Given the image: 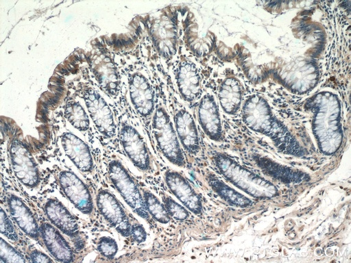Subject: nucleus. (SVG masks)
Masks as SVG:
<instances>
[{"label":"nucleus","instance_id":"31","mask_svg":"<svg viewBox=\"0 0 351 263\" xmlns=\"http://www.w3.org/2000/svg\"><path fill=\"white\" fill-rule=\"evenodd\" d=\"M31 262H49L53 260L45 253L38 251L34 250L29 254Z\"/></svg>","mask_w":351,"mask_h":263},{"label":"nucleus","instance_id":"26","mask_svg":"<svg viewBox=\"0 0 351 263\" xmlns=\"http://www.w3.org/2000/svg\"><path fill=\"white\" fill-rule=\"evenodd\" d=\"M163 204L171 218L176 221H183L189 217L188 209L177 203L169 196L163 197Z\"/></svg>","mask_w":351,"mask_h":263},{"label":"nucleus","instance_id":"11","mask_svg":"<svg viewBox=\"0 0 351 263\" xmlns=\"http://www.w3.org/2000/svg\"><path fill=\"white\" fill-rule=\"evenodd\" d=\"M152 35L160 54L171 59L176 53L178 29L176 22L169 14H162L153 23Z\"/></svg>","mask_w":351,"mask_h":263},{"label":"nucleus","instance_id":"1","mask_svg":"<svg viewBox=\"0 0 351 263\" xmlns=\"http://www.w3.org/2000/svg\"><path fill=\"white\" fill-rule=\"evenodd\" d=\"M242 119L251 130L268 136L284 153L295 156L305 154L291 132L274 115L262 97L255 95L246 99L242 107Z\"/></svg>","mask_w":351,"mask_h":263},{"label":"nucleus","instance_id":"10","mask_svg":"<svg viewBox=\"0 0 351 263\" xmlns=\"http://www.w3.org/2000/svg\"><path fill=\"white\" fill-rule=\"evenodd\" d=\"M164 178L171 192L188 210L195 214H202V198L183 175L176 171L167 170L164 174Z\"/></svg>","mask_w":351,"mask_h":263},{"label":"nucleus","instance_id":"8","mask_svg":"<svg viewBox=\"0 0 351 263\" xmlns=\"http://www.w3.org/2000/svg\"><path fill=\"white\" fill-rule=\"evenodd\" d=\"M97 209L106 221L124 237L130 236L131 224L122 205L110 192L101 190L96 197Z\"/></svg>","mask_w":351,"mask_h":263},{"label":"nucleus","instance_id":"7","mask_svg":"<svg viewBox=\"0 0 351 263\" xmlns=\"http://www.w3.org/2000/svg\"><path fill=\"white\" fill-rule=\"evenodd\" d=\"M10 155L14 175L25 186L33 188L40 183V173L32 155L20 142L14 141L10 148Z\"/></svg>","mask_w":351,"mask_h":263},{"label":"nucleus","instance_id":"24","mask_svg":"<svg viewBox=\"0 0 351 263\" xmlns=\"http://www.w3.org/2000/svg\"><path fill=\"white\" fill-rule=\"evenodd\" d=\"M143 197L146 210L153 219L162 224H167L170 221L171 217L164 204L156 195L149 190H144Z\"/></svg>","mask_w":351,"mask_h":263},{"label":"nucleus","instance_id":"20","mask_svg":"<svg viewBox=\"0 0 351 263\" xmlns=\"http://www.w3.org/2000/svg\"><path fill=\"white\" fill-rule=\"evenodd\" d=\"M59 231L48 223L40 226V236L50 254L58 262H73V250Z\"/></svg>","mask_w":351,"mask_h":263},{"label":"nucleus","instance_id":"5","mask_svg":"<svg viewBox=\"0 0 351 263\" xmlns=\"http://www.w3.org/2000/svg\"><path fill=\"white\" fill-rule=\"evenodd\" d=\"M109 177L119 193L132 211L145 220L149 221L143 197L124 166L117 160H113L108 164Z\"/></svg>","mask_w":351,"mask_h":263},{"label":"nucleus","instance_id":"3","mask_svg":"<svg viewBox=\"0 0 351 263\" xmlns=\"http://www.w3.org/2000/svg\"><path fill=\"white\" fill-rule=\"evenodd\" d=\"M152 132L158 147L173 164L184 167L185 158L173 123L164 108H156L152 118Z\"/></svg>","mask_w":351,"mask_h":263},{"label":"nucleus","instance_id":"28","mask_svg":"<svg viewBox=\"0 0 351 263\" xmlns=\"http://www.w3.org/2000/svg\"><path fill=\"white\" fill-rule=\"evenodd\" d=\"M97 249L102 256L112 259L118 251V245L114 238L102 236L98 240Z\"/></svg>","mask_w":351,"mask_h":263},{"label":"nucleus","instance_id":"22","mask_svg":"<svg viewBox=\"0 0 351 263\" xmlns=\"http://www.w3.org/2000/svg\"><path fill=\"white\" fill-rule=\"evenodd\" d=\"M257 164L264 173L278 181L300 184L303 181H308L310 179L307 173L282 166L269 159L258 158Z\"/></svg>","mask_w":351,"mask_h":263},{"label":"nucleus","instance_id":"18","mask_svg":"<svg viewBox=\"0 0 351 263\" xmlns=\"http://www.w3.org/2000/svg\"><path fill=\"white\" fill-rule=\"evenodd\" d=\"M44 211L50 223L69 237H75L80 231L75 217L58 199H49L44 205Z\"/></svg>","mask_w":351,"mask_h":263},{"label":"nucleus","instance_id":"6","mask_svg":"<svg viewBox=\"0 0 351 263\" xmlns=\"http://www.w3.org/2000/svg\"><path fill=\"white\" fill-rule=\"evenodd\" d=\"M121 144L133 164L142 171L151 168L147 144L139 132L131 125L123 123L119 131Z\"/></svg>","mask_w":351,"mask_h":263},{"label":"nucleus","instance_id":"16","mask_svg":"<svg viewBox=\"0 0 351 263\" xmlns=\"http://www.w3.org/2000/svg\"><path fill=\"white\" fill-rule=\"evenodd\" d=\"M130 94L132 105L143 118L150 116L154 111V94L149 80L141 73L132 75Z\"/></svg>","mask_w":351,"mask_h":263},{"label":"nucleus","instance_id":"25","mask_svg":"<svg viewBox=\"0 0 351 263\" xmlns=\"http://www.w3.org/2000/svg\"><path fill=\"white\" fill-rule=\"evenodd\" d=\"M64 115L67 121L81 132L88 130L90 121L83 108L77 103H69L64 109Z\"/></svg>","mask_w":351,"mask_h":263},{"label":"nucleus","instance_id":"30","mask_svg":"<svg viewBox=\"0 0 351 263\" xmlns=\"http://www.w3.org/2000/svg\"><path fill=\"white\" fill-rule=\"evenodd\" d=\"M130 236L134 242L142 243L146 240L147 234L142 225L136 223L131 225Z\"/></svg>","mask_w":351,"mask_h":263},{"label":"nucleus","instance_id":"23","mask_svg":"<svg viewBox=\"0 0 351 263\" xmlns=\"http://www.w3.org/2000/svg\"><path fill=\"white\" fill-rule=\"evenodd\" d=\"M206 180L211 189L228 204L242 208L252 205L250 199L235 190L215 175L208 173Z\"/></svg>","mask_w":351,"mask_h":263},{"label":"nucleus","instance_id":"13","mask_svg":"<svg viewBox=\"0 0 351 263\" xmlns=\"http://www.w3.org/2000/svg\"><path fill=\"white\" fill-rule=\"evenodd\" d=\"M85 101L97 130L108 138H113L116 135L117 126L113 113L104 99L97 92L90 91Z\"/></svg>","mask_w":351,"mask_h":263},{"label":"nucleus","instance_id":"27","mask_svg":"<svg viewBox=\"0 0 351 263\" xmlns=\"http://www.w3.org/2000/svg\"><path fill=\"white\" fill-rule=\"evenodd\" d=\"M23 255L4 240L0 241V262H25Z\"/></svg>","mask_w":351,"mask_h":263},{"label":"nucleus","instance_id":"9","mask_svg":"<svg viewBox=\"0 0 351 263\" xmlns=\"http://www.w3.org/2000/svg\"><path fill=\"white\" fill-rule=\"evenodd\" d=\"M60 186L67 199L80 212L90 214L93 202L86 185L72 171L63 170L58 174Z\"/></svg>","mask_w":351,"mask_h":263},{"label":"nucleus","instance_id":"15","mask_svg":"<svg viewBox=\"0 0 351 263\" xmlns=\"http://www.w3.org/2000/svg\"><path fill=\"white\" fill-rule=\"evenodd\" d=\"M174 127L183 149L190 154L195 155L200 149L195 122L191 113L184 108L179 107L173 115Z\"/></svg>","mask_w":351,"mask_h":263},{"label":"nucleus","instance_id":"21","mask_svg":"<svg viewBox=\"0 0 351 263\" xmlns=\"http://www.w3.org/2000/svg\"><path fill=\"white\" fill-rule=\"evenodd\" d=\"M243 89L240 81L234 77H226L219 84L217 97L223 110L234 114L241 108Z\"/></svg>","mask_w":351,"mask_h":263},{"label":"nucleus","instance_id":"17","mask_svg":"<svg viewBox=\"0 0 351 263\" xmlns=\"http://www.w3.org/2000/svg\"><path fill=\"white\" fill-rule=\"evenodd\" d=\"M10 216L19 229L27 236L37 240L40 227L27 204L18 196L11 194L7 198Z\"/></svg>","mask_w":351,"mask_h":263},{"label":"nucleus","instance_id":"29","mask_svg":"<svg viewBox=\"0 0 351 263\" xmlns=\"http://www.w3.org/2000/svg\"><path fill=\"white\" fill-rule=\"evenodd\" d=\"M0 230L2 235L12 241L18 240V235L15 228L4 210L1 208L0 212Z\"/></svg>","mask_w":351,"mask_h":263},{"label":"nucleus","instance_id":"4","mask_svg":"<svg viewBox=\"0 0 351 263\" xmlns=\"http://www.w3.org/2000/svg\"><path fill=\"white\" fill-rule=\"evenodd\" d=\"M324 107V106H323ZM319 107L313 121V131L320 150L325 154L335 153L341 143L342 132L339 105L329 108Z\"/></svg>","mask_w":351,"mask_h":263},{"label":"nucleus","instance_id":"14","mask_svg":"<svg viewBox=\"0 0 351 263\" xmlns=\"http://www.w3.org/2000/svg\"><path fill=\"white\" fill-rule=\"evenodd\" d=\"M175 77L182 99L189 103L195 101L201 90V78L195 64L186 59L180 60L176 68Z\"/></svg>","mask_w":351,"mask_h":263},{"label":"nucleus","instance_id":"12","mask_svg":"<svg viewBox=\"0 0 351 263\" xmlns=\"http://www.w3.org/2000/svg\"><path fill=\"white\" fill-rule=\"evenodd\" d=\"M198 121L206 135L213 140L220 141L223 138V127L219 105L211 92L205 93L197 108Z\"/></svg>","mask_w":351,"mask_h":263},{"label":"nucleus","instance_id":"19","mask_svg":"<svg viewBox=\"0 0 351 263\" xmlns=\"http://www.w3.org/2000/svg\"><path fill=\"white\" fill-rule=\"evenodd\" d=\"M61 144L67 157L80 171L88 173L93 170L89 147L80 138L71 133H66L61 137Z\"/></svg>","mask_w":351,"mask_h":263},{"label":"nucleus","instance_id":"2","mask_svg":"<svg viewBox=\"0 0 351 263\" xmlns=\"http://www.w3.org/2000/svg\"><path fill=\"white\" fill-rule=\"evenodd\" d=\"M213 160L225 179L248 195L268 199L278 195V190L273 183L247 169L228 155L215 153Z\"/></svg>","mask_w":351,"mask_h":263}]
</instances>
